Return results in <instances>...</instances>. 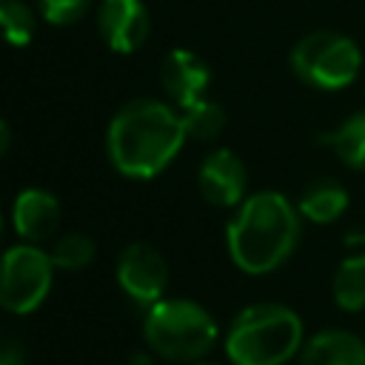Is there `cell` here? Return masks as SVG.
Listing matches in <instances>:
<instances>
[{"label": "cell", "mask_w": 365, "mask_h": 365, "mask_svg": "<svg viewBox=\"0 0 365 365\" xmlns=\"http://www.w3.org/2000/svg\"><path fill=\"white\" fill-rule=\"evenodd\" d=\"M302 319L279 302L242 308L225 334L231 365H285L302 351Z\"/></svg>", "instance_id": "cell-3"}, {"label": "cell", "mask_w": 365, "mask_h": 365, "mask_svg": "<svg viewBox=\"0 0 365 365\" xmlns=\"http://www.w3.org/2000/svg\"><path fill=\"white\" fill-rule=\"evenodd\" d=\"M225 242L240 271L251 277L271 274L299 242V211L279 191H257L237 205Z\"/></svg>", "instance_id": "cell-2"}, {"label": "cell", "mask_w": 365, "mask_h": 365, "mask_svg": "<svg viewBox=\"0 0 365 365\" xmlns=\"http://www.w3.org/2000/svg\"><path fill=\"white\" fill-rule=\"evenodd\" d=\"M331 294L342 311H365V254H351L339 262L331 279Z\"/></svg>", "instance_id": "cell-15"}, {"label": "cell", "mask_w": 365, "mask_h": 365, "mask_svg": "<svg viewBox=\"0 0 365 365\" xmlns=\"http://www.w3.org/2000/svg\"><path fill=\"white\" fill-rule=\"evenodd\" d=\"M197 185H200V194L211 205H217V208H237L245 200L248 174H245L242 160L231 148H217V151H211L200 163Z\"/></svg>", "instance_id": "cell-9"}, {"label": "cell", "mask_w": 365, "mask_h": 365, "mask_svg": "<svg viewBox=\"0 0 365 365\" xmlns=\"http://www.w3.org/2000/svg\"><path fill=\"white\" fill-rule=\"evenodd\" d=\"M37 6L46 23L68 26V23H77L91 9V0H37Z\"/></svg>", "instance_id": "cell-19"}, {"label": "cell", "mask_w": 365, "mask_h": 365, "mask_svg": "<svg viewBox=\"0 0 365 365\" xmlns=\"http://www.w3.org/2000/svg\"><path fill=\"white\" fill-rule=\"evenodd\" d=\"M11 222H14V231L26 242L37 245V242L48 240L57 231V225H60V202L46 188H26L14 200Z\"/></svg>", "instance_id": "cell-11"}, {"label": "cell", "mask_w": 365, "mask_h": 365, "mask_svg": "<svg viewBox=\"0 0 365 365\" xmlns=\"http://www.w3.org/2000/svg\"><path fill=\"white\" fill-rule=\"evenodd\" d=\"M319 143L328 145L342 165L365 174V111H356L342 120L334 131H325Z\"/></svg>", "instance_id": "cell-14"}, {"label": "cell", "mask_w": 365, "mask_h": 365, "mask_svg": "<svg viewBox=\"0 0 365 365\" xmlns=\"http://www.w3.org/2000/svg\"><path fill=\"white\" fill-rule=\"evenodd\" d=\"M185 140L188 134L177 108L160 100H134L108 123L106 151L120 174L148 180L171 165Z\"/></svg>", "instance_id": "cell-1"}, {"label": "cell", "mask_w": 365, "mask_h": 365, "mask_svg": "<svg viewBox=\"0 0 365 365\" xmlns=\"http://www.w3.org/2000/svg\"><path fill=\"white\" fill-rule=\"evenodd\" d=\"M128 365H151V354H131V359H128Z\"/></svg>", "instance_id": "cell-22"}, {"label": "cell", "mask_w": 365, "mask_h": 365, "mask_svg": "<svg viewBox=\"0 0 365 365\" xmlns=\"http://www.w3.org/2000/svg\"><path fill=\"white\" fill-rule=\"evenodd\" d=\"M117 282L137 302L151 308L168 288V262L148 242H131L117 259Z\"/></svg>", "instance_id": "cell-7"}, {"label": "cell", "mask_w": 365, "mask_h": 365, "mask_svg": "<svg viewBox=\"0 0 365 365\" xmlns=\"http://www.w3.org/2000/svg\"><path fill=\"white\" fill-rule=\"evenodd\" d=\"M143 336L148 351L168 362H197L214 348L220 328L194 299H160L145 311Z\"/></svg>", "instance_id": "cell-4"}, {"label": "cell", "mask_w": 365, "mask_h": 365, "mask_svg": "<svg viewBox=\"0 0 365 365\" xmlns=\"http://www.w3.org/2000/svg\"><path fill=\"white\" fill-rule=\"evenodd\" d=\"M0 237H3V217H0Z\"/></svg>", "instance_id": "cell-24"}, {"label": "cell", "mask_w": 365, "mask_h": 365, "mask_svg": "<svg viewBox=\"0 0 365 365\" xmlns=\"http://www.w3.org/2000/svg\"><path fill=\"white\" fill-rule=\"evenodd\" d=\"M51 254L34 242L11 245L0 257V308L9 314H31L51 291Z\"/></svg>", "instance_id": "cell-6"}, {"label": "cell", "mask_w": 365, "mask_h": 365, "mask_svg": "<svg viewBox=\"0 0 365 365\" xmlns=\"http://www.w3.org/2000/svg\"><path fill=\"white\" fill-rule=\"evenodd\" d=\"M48 254H51L54 268H60V271H83L94 259V240L80 234V231H71V234H63Z\"/></svg>", "instance_id": "cell-18"}, {"label": "cell", "mask_w": 365, "mask_h": 365, "mask_svg": "<svg viewBox=\"0 0 365 365\" xmlns=\"http://www.w3.org/2000/svg\"><path fill=\"white\" fill-rule=\"evenodd\" d=\"M299 365H365V339L345 328L317 331L302 345Z\"/></svg>", "instance_id": "cell-12"}, {"label": "cell", "mask_w": 365, "mask_h": 365, "mask_svg": "<svg viewBox=\"0 0 365 365\" xmlns=\"http://www.w3.org/2000/svg\"><path fill=\"white\" fill-rule=\"evenodd\" d=\"M191 365H217V362H205V359H197V362H191Z\"/></svg>", "instance_id": "cell-23"}, {"label": "cell", "mask_w": 365, "mask_h": 365, "mask_svg": "<svg viewBox=\"0 0 365 365\" xmlns=\"http://www.w3.org/2000/svg\"><path fill=\"white\" fill-rule=\"evenodd\" d=\"M0 365H26V348L14 336H0Z\"/></svg>", "instance_id": "cell-20"}, {"label": "cell", "mask_w": 365, "mask_h": 365, "mask_svg": "<svg viewBox=\"0 0 365 365\" xmlns=\"http://www.w3.org/2000/svg\"><path fill=\"white\" fill-rule=\"evenodd\" d=\"M359 240H365V231H362V237H359Z\"/></svg>", "instance_id": "cell-25"}, {"label": "cell", "mask_w": 365, "mask_h": 365, "mask_svg": "<svg viewBox=\"0 0 365 365\" xmlns=\"http://www.w3.org/2000/svg\"><path fill=\"white\" fill-rule=\"evenodd\" d=\"M160 83L171 103L182 111L200 100H205V88L211 83V71L205 60L188 48H174L165 54L163 68H160Z\"/></svg>", "instance_id": "cell-10"}, {"label": "cell", "mask_w": 365, "mask_h": 365, "mask_svg": "<svg viewBox=\"0 0 365 365\" xmlns=\"http://www.w3.org/2000/svg\"><path fill=\"white\" fill-rule=\"evenodd\" d=\"M180 117H182V125H185V134L194 137V140H214L225 128V111H222V106H217L211 100H200V103L182 108Z\"/></svg>", "instance_id": "cell-17"}, {"label": "cell", "mask_w": 365, "mask_h": 365, "mask_svg": "<svg viewBox=\"0 0 365 365\" xmlns=\"http://www.w3.org/2000/svg\"><path fill=\"white\" fill-rule=\"evenodd\" d=\"M348 202H351V194L339 180L319 177L302 188L297 211H299V217H305L317 225H325V222L339 220L348 211Z\"/></svg>", "instance_id": "cell-13"}, {"label": "cell", "mask_w": 365, "mask_h": 365, "mask_svg": "<svg viewBox=\"0 0 365 365\" xmlns=\"http://www.w3.org/2000/svg\"><path fill=\"white\" fill-rule=\"evenodd\" d=\"M97 31L111 51L131 54L148 40V9L143 0H103L97 9Z\"/></svg>", "instance_id": "cell-8"}, {"label": "cell", "mask_w": 365, "mask_h": 365, "mask_svg": "<svg viewBox=\"0 0 365 365\" xmlns=\"http://www.w3.org/2000/svg\"><path fill=\"white\" fill-rule=\"evenodd\" d=\"M37 29V14L23 0H0V34L9 46L23 48L31 43Z\"/></svg>", "instance_id": "cell-16"}, {"label": "cell", "mask_w": 365, "mask_h": 365, "mask_svg": "<svg viewBox=\"0 0 365 365\" xmlns=\"http://www.w3.org/2000/svg\"><path fill=\"white\" fill-rule=\"evenodd\" d=\"M291 68L311 88L339 91L356 80L362 68V51L348 34L311 31L291 48Z\"/></svg>", "instance_id": "cell-5"}, {"label": "cell", "mask_w": 365, "mask_h": 365, "mask_svg": "<svg viewBox=\"0 0 365 365\" xmlns=\"http://www.w3.org/2000/svg\"><path fill=\"white\" fill-rule=\"evenodd\" d=\"M9 143H11V131H9V123L0 120V157L9 151Z\"/></svg>", "instance_id": "cell-21"}]
</instances>
